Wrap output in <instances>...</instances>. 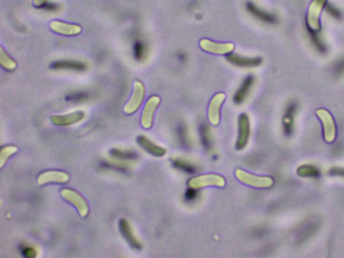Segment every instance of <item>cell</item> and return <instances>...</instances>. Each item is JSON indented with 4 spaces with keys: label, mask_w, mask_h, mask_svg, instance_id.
I'll use <instances>...</instances> for the list:
<instances>
[{
    "label": "cell",
    "mask_w": 344,
    "mask_h": 258,
    "mask_svg": "<svg viewBox=\"0 0 344 258\" xmlns=\"http://www.w3.org/2000/svg\"><path fill=\"white\" fill-rule=\"evenodd\" d=\"M325 10L327 13L331 16V17L335 18V19L340 20L342 18V14L340 12V10L337 9L336 7L332 4H329L327 2L326 6H325Z\"/></svg>",
    "instance_id": "23"
},
{
    "label": "cell",
    "mask_w": 344,
    "mask_h": 258,
    "mask_svg": "<svg viewBox=\"0 0 344 258\" xmlns=\"http://www.w3.org/2000/svg\"><path fill=\"white\" fill-rule=\"evenodd\" d=\"M179 58L180 60H185L186 59V54L184 53H181L179 54Z\"/></svg>",
    "instance_id": "29"
},
{
    "label": "cell",
    "mask_w": 344,
    "mask_h": 258,
    "mask_svg": "<svg viewBox=\"0 0 344 258\" xmlns=\"http://www.w3.org/2000/svg\"><path fill=\"white\" fill-rule=\"evenodd\" d=\"M200 47L204 51L216 54H230L234 50L235 46L231 42L222 43L216 42L209 39H202L200 42Z\"/></svg>",
    "instance_id": "8"
},
{
    "label": "cell",
    "mask_w": 344,
    "mask_h": 258,
    "mask_svg": "<svg viewBox=\"0 0 344 258\" xmlns=\"http://www.w3.org/2000/svg\"><path fill=\"white\" fill-rule=\"evenodd\" d=\"M17 147L14 146H6L2 149L0 151V167H3L10 156L17 152Z\"/></svg>",
    "instance_id": "21"
},
{
    "label": "cell",
    "mask_w": 344,
    "mask_h": 258,
    "mask_svg": "<svg viewBox=\"0 0 344 258\" xmlns=\"http://www.w3.org/2000/svg\"><path fill=\"white\" fill-rule=\"evenodd\" d=\"M47 0H33V4L34 6L37 8L43 7L46 5Z\"/></svg>",
    "instance_id": "28"
},
{
    "label": "cell",
    "mask_w": 344,
    "mask_h": 258,
    "mask_svg": "<svg viewBox=\"0 0 344 258\" xmlns=\"http://www.w3.org/2000/svg\"><path fill=\"white\" fill-rule=\"evenodd\" d=\"M61 195L66 201L72 203L78 209L82 217L88 215L89 206L84 198L78 191L72 189L64 188L61 190Z\"/></svg>",
    "instance_id": "4"
},
{
    "label": "cell",
    "mask_w": 344,
    "mask_h": 258,
    "mask_svg": "<svg viewBox=\"0 0 344 258\" xmlns=\"http://www.w3.org/2000/svg\"><path fill=\"white\" fill-rule=\"evenodd\" d=\"M145 88L142 82L135 81L134 83V92L129 102L125 106V112L127 114H132L137 112L142 105L144 100Z\"/></svg>",
    "instance_id": "5"
},
{
    "label": "cell",
    "mask_w": 344,
    "mask_h": 258,
    "mask_svg": "<svg viewBox=\"0 0 344 258\" xmlns=\"http://www.w3.org/2000/svg\"><path fill=\"white\" fill-rule=\"evenodd\" d=\"M50 29L56 33L66 36H76L82 32L81 26L68 24L62 21H52L50 24Z\"/></svg>",
    "instance_id": "15"
},
{
    "label": "cell",
    "mask_w": 344,
    "mask_h": 258,
    "mask_svg": "<svg viewBox=\"0 0 344 258\" xmlns=\"http://www.w3.org/2000/svg\"><path fill=\"white\" fill-rule=\"evenodd\" d=\"M119 227H120L121 233H122L123 237L126 239L131 247L135 249H141V245L140 242L135 237L129 222L126 219H121L120 222H119Z\"/></svg>",
    "instance_id": "17"
},
{
    "label": "cell",
    "mask_w": 344,
    "mask_h": 258,
    "mask_svg": "<svg viewBox=\"0 0 344 258\" xmlns=\"http://www.w3.org/2000/svg\"><path fill=\"white\" fill-rule=\"evenodd\" d=\"M22 253L25 257H34L36 255V251L31 247H26L22 250Z\"/></svg>",
    "instance_id": "27"
},
{
    "label": "cell",
    "mask_w": 344,
    "mask_h": 258,
    "mask_svg": "<svg viewBox=\"0 0 344 258\" xmlns=\"http://www.w3.org/2000/svg\"><path fill=\"white\" fill-rule=\"evenodd\" d=\"M70 179V175L62 171H48L40 173L38 177V183L40 185L48 183H65Z\"/></svg>",
    "instance_id": "13"
},
{
    "label": "cell",
    "mask_w": 344,
    "mask_h": 258,
    "mask_svg": "<svg viewBox=\"0 0 344 258\" xmlns=\"http://www.w3.org/2000/svg\"><path fill=\"white\" fill-rule=\"evenodd\" d=\"M236 175L245 184L258 188H269L274 184L272 177L252 174L242 169H236Z\"/></svg>",
    "instance_id": "1"
},
{
    "label": "cell",
    "mask_w": 344,
    "mask_h": 258,
    "mask_svg": "<svg viewBox=\"0 0 344 258\" xmlns=\"http://www.w3.org/2000/svg\"><path fill=\"white\" fill-rule=\"evenodd\" d=\"M0 63L4 68L8 71H13L17 66L15 60L4 50L2 46L0 47Z\"/></svg>",
    "instance_id": "20"
},
{
    "label": "cell",
    "mask_w": 344,
    "mask_h": 258,
    "mask_svg": "<svg viewBox=\"0 0 344 258\" xmlns=\"http://www.w3.org/2000/svg\"><path fill=\"white\" fill-rule=\"evenodd\" d=\"M327 4V0H313L307 17V27L315 31H321L320 15Z\"/></svg>",
    "instance_id": "3"
},
{
    "label": "cell",
    "mask_w": 344,
    "mask_h": 258,
    "mask_svg": "<svg viewBox=\"0 0 344 258\" xmlns=\"http://www.w3.org/2000/svg\"><path fill=\"white\" fill-rule=\"evenodd\" d=\"M52 68L54 69L69 68L74 69V70H83L85 68L84 64L77 62L62 61L56 62L52 64Z\"/></svg>",
    "instance_id": "22"
},
{
    "label": "cell",
    "mask_w": 344,
    "mask_h": 258,
    "mask_svg": "<svg viewBox=\"0 0 344 258\" xmlns=\"http://www.w3.org/2000/svg\"><path fill=\"white\" fill-rule=\"evenodd\" d=\"M307 31L309 32V38H310L311 41L315 49L321 53L326 52L327 45L321 35V31H315V30L309 29V28H307Z\"/></svg>",
    "instance_id": "19"
},
{
    "label": "cell",
    "mask_w": 344,
    "mask_h": 258,
    "mask_svg": "<svg viewBox=\"0 0 344 258\" xmlns=\"http://www.w3.org/2000/svg\"><path fill=\"white\" fill-rule=\"evenodd\" d=\"M112 155L115 157H121V158H130L133 157L132 153L124 152V151L114 150L112 151Z\"/></svg>",
    "instance_id": "26"
},
{
    "label": "cell",
    "mask_w": 344,
    "mask_h": 258,
    "mask_svg": "<svg viewBox=\"0 0 344 258\" xmlns=\"http://www.w3.org/2000/svg\"><path fill=\"white\" fill-rule=\"evenodd\" d=\"M317 114L323 124L325 141L332 143L336 137V126L332 116L325 109H319L317 111Z\"/></svg>",
    "instance_id": "6"
},
{
    "label": "cell",
    "mask_w": 344,
    "mask_h": 258,
    "mask_svg": "<svg viewBox=\"0 0 344 258\" xmlns=\"http://www.w3.org/2000/svg\"><path fill=\"white\" fill-rule=\"evenodd\" d=\"M333 72L337 76H341L344 74V57L337 60L333 68Z\"/></svg>",
    "instance_id": "24"
},
{
    "label": "cell",
    "mask_w": 344,
    "mask_h": 258,
    "mask_svg": "<svg viewBox=\"0 0 344 258\" xmlns=\"http://www.w3.org/2000/svg\"><path fill=\"white\" fill-rule=\"evenodd\" d=\"M84 116L85 113L83 111H77L71 114L52 116L50 120L54 124L58 126H68L80 122L84 119Z\"/></svg>",
    "instance_id": "16"
},
{
    "label": "cell",
    "mask_w": 344,
    "mask_h": 258,
    "mask_svg": "<svg viewBox=\"0 0 344 258\" xmlns=\"http://www.w3.org/2000/svg\"><path fill=\"white\" fill-rule=\"evenodd\" d=\"M226 184L225 179L216 173L200 175L192 177L188 181L190 188L199 189L206 186L224 187Z\"/></svg>",
    "instance_id": "2"
},
{
    "label": "cell",
    "mask_w": 344,
    "mask_h": 258,
    "mask_svg": "<svg viewBox=\"0 0 344 258\" xmlns=\"http://www.w3.org/2000/svg\"><path fill=\"white\" fill-rule=\"evenodd\" d=\"M226 96L224 93H218L212 98L208 108V119L212 125L216 126L220 120V110L225 100Z\"/></svg>",
    "instance_id": "10"
},
{
    "label": "cell",
    "mask_w": 344,
    "mask_h": 258,
    "mask_svg": "<svg viewBox=\"0 0 344 258\" xmlns=\"http://www.w3.org/2000/svg\"><path fill=\"white\" fill-rule=\"evenodd\" d=\"M145 46L140 42H137L135 46V55L137 59L140 60L144 56Z\"/></svg>",
    "instance_id": "25"
},
{
    "label": "cell",
    "mask_w": 344,
    "mask_h": 258,
    "mask_svg": "<svg viewBox=\"0 0 344 258\" xmlns=\"http://www.w3.org/2000/svg\"><path fill=\"white\" fill-rule=\"evenodd\" d=\"M255 84V78L252 75L246 77L233 97L236 104L240 105L248 98Z\"/></svg>",
    "instance_id": "11"
},
{
    "label": "cell",
    "mask_w": 344,
    "mask_h": 258,
    "mask_svg": "<svg viewBox=\"0 0 344 258\" xmlns=\"http://www.w3.org/2000/svg\"><path fill=\"white\" fill-rule=\"evenodd\" d=\"M137 141L142 148L154 156L162 157L166 153V149L155 144L147 137L144 136L139 137Z\"/></svg>",
    "instance_id": "18"
},
{
    "label": "cell",
    "mask_w": 344,
    "mask_h": 258,
    "mask_svg": "<svg viewBox=\"0 0 344 258\" xmlns=\"http://www.w3.org/2000/svg\"><path fill=\"white\" fill-rule=\"evenodd\" d=\"M226 60L230 63L240 68H256L262 63L263 60L261 57H247L239 55L235 53H231L226 56Z\"/></svg>",
    "instance_id": "12"
},
{
    "label": "cell",
    "mask_w": 344,
    "mask_h": 258,
    "mask_svg": "<svg viewBox=\"0 0 344 258\" xmlns=\"http://www.w3.org/2000/svg\"><path fill=\"white\" fill-rule=\"evenodd\" d=\"M238 129V137L236 146L238 149H242L248 144L250 137L251 124L248 114L243 113L239 116Z\"/></svg>",
    "instance_id": "7"
},
{
    "label": "cell",
    "mask_w": 344,
    "mask_h": 258,
    "mask_svg": "<svg viewBox=\"0 0 344 258\" xmlns=\"http://www.w3.org/2000/svg\"><path fill=\"white\" fill-rule=\"evenodd\" d=\"M246 8L249 13L252 14L254 17L257 18L260 21L264 22V23L274 24H276L277 21H278L276 16L274 15V14L260 9V8H258V6L255 5L252 2H248L246 4Z\"/></svg>",
    "instance_id": "14"
},
{
    "label": "cell",
    "mask_w": 344,
    "mask_h": 258,
    "mask_svg": "<svg viewBox=\"0 0 344 258\" xmlns=\"http://www.w3.org/2000/svg\"><path fill=\"white\" fill-rule=\"evenodd\" d=\"M160 98L157 96H151L147 100L144 110H143L142 120H141V123H142L143 126L145 128L149 129L152 126L153 117H154L155 111H156L157 107L160 104Z\"/></svg>",
    "instance_id": "9"
}]
</instances>
